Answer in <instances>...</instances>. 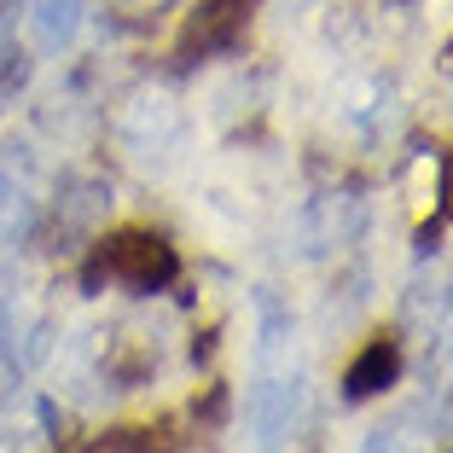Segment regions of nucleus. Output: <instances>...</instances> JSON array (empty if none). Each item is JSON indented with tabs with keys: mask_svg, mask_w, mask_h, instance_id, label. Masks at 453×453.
Returning a JSON list of instances; mask_svg holds the SVG:
<instances>
[{
	"mask_svg": "<svg viewBox=\"0 0 453 453\" xmlns=\"http://www.w3.org/2000/svg\"><path fill=\"white\" fill-rule=\"evenodd\" d=\"M94 267H105L111 280L134 285V291H163V285L180 273V256H174V244H163L157 233L128 226V233H111V239L99 244Z\"/></svg>",
	"mask_w": 453,
	"mask_h": 453,
	"instance_id": "f257e3e1",
	"label": "nucleus"
},
{
	"mask_svg": "<svg viewBox=\"0 0 453 453\" xmlns=\"http://www.w3.org/2000/svg\"><path fill=\"white\" fill-rule=\"evenodd\" d=\"M244 24H250V0H198V12L180 29V58H203V53L233 47L244 35Z\"/></svg>",
	"mask_w": 453,
	"mask_h": 453,
	"instance_id": "f03ea898",
	"label": "nucleus"
},
{
	"mask_svg": "<svg viewBox=\"0 0 453 453\" xmlns=\"http://www.w3.org/2000/svg\"><path fill=\"white\" fill-rule=\"evenodd\" d=\"M395 378H401V349L389 343V337H372V343H366L355 360H349V372H343V395H349V401L384 395V389L395 384Z\"/></svg>",
	"mask_w": 453,
	"mask_h": 453,
	"instance_id": "7ed1b4c3",
	"label": "nucleus"
},
{
	"mask_svg": "<svg viewBox=\"0 0 453 453\" xmlns=\"http://www.w3.org/2000/svg\"><path fill=\"white\" fill-rule=\"evenodd\" d=\"M291 418H296V384L267 378V384L250 389V425H256V441H262V453L280 448V436L291 430Z\"/></svg>",
	"mask_w": 453,
	"mask_h": 453,
	"instance_id": "20e7f679",
	"label": "nucleus"
},
{
	"mask_svg": "<svg viewBox=\"0 0 453 453\" xmlns=\"http://www.w3.org/2000/svg\"><path fill=\"white\" fill-rule=\"evenodd\" d=\"M81 12H88L81 0H35V35L47 47H65V41H76Z\"/></svg>",
	"mask_w": 453,
	"mask_h": 453,
	"instance_id": "39448f33",
	"label": "nucleus"
},
{
	"mask_svg": "<svg viewBox=\"0 0 453 453\" xmlns=\"http://www.w3.org/2000/svg\"><path fill=\"white\" fill-rule=\"evenodd\" d=\"M24 226H29V198H24V187H12L0 174V239H18Z\"/></svg>",
	"mask_w": 453,
	"mask_h": 453,
	"instance_id": "423d86ee",
	"label": "nucleus"
},
{
	"mask_svg": "<svg viewBox=\"0 0 453 453\" xmlns=\"http://www.w3.org/2000/svg\"><path fill=\"white\" fill-rule=\"evenodd\" d=\"M12 58H18V41H12V29L0 24V81L12 76Z\"/></svg>",
	"mask_w": 453,
	"mask_h": 453,
	"instance_id": "0eeeda50",
	"label": "nucleus"
},
{
	"mask_svg": "<svg viewBox=\"0 0 453 453\" xmlns=\"http://www.w3.org/2000/svg\"><path fill=\"white\" fill-rule=\"evenodd\" d=\"M441 210L453 215V151L441 157Z\"/></svg>",
	"mask_w": 453,
	"mask_h": 453,
	"instance_id": "6e6552de",
	"label": "nucleus"
}]
</instances>
